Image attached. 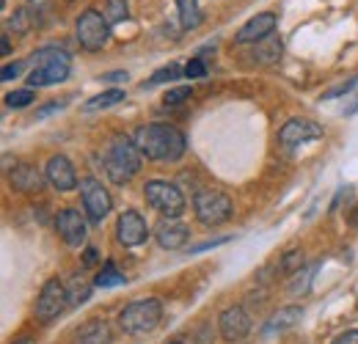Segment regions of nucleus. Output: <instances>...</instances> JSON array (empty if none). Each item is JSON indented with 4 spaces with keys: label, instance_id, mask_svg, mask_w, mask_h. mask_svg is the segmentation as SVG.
<instances>
[{
    "label": "nucleus",
    "instance_id": "20e7f679",
    "mask_svg": "<svg viewBox=\"0 0 358 344\" xmlns=\"http://www.w3.org/2000/svg\"><path fill=\"white\" fill-rule=\"evenodd\" d=\"M160 317H163V303L157 298H143V301H133L130 306L122 308L119 325L130 336H143L160 325Z\"/></svg>",
    "mask_w": 358,
    "mask_h": 344
},
{
    "label": "nucleus",
    "instance_id": "412c9836",
    "mask_svg": "<svg viewBox=\"0 0 358 344\" xmlns=\"http://www.w3.org/2000/svg\"><path fill=\"white\" fill-rule=\"evenodd\" d=\"M177 11H179V22L185 31H196L201 25V6L199 0H177Z\"/></svg>",
    "mask_w": 358,
    "mask_h": 344
},
{
    "label": "nucleus",
    "instance_id": "a19ab883",
    "mask_svg": "<svg viewBox=\"0 0 358 344\" xmlns=\"http://www.w3.org/2000/svg\"><path fill=\"white\" fill-rule=\"evenodd\" d=\"M169 344H182V342H169Z\"/></svg>",
    "mask_w": 358,
    "mask_h": 344
},
{
    "label": "nucleus",
    "instance_id": "f3484780",
    "mask_svg": "<svg viewBox=\"0 0 358 344\" xmlns=\"http://www.w3.org/2000/svg\"><path fill=\"white\" fill-rule=\"evenodd\" d=\"M8 182H11V187L20 190V193H36V190H42L45 176L36 171L34 166L22 163V166H17L14 171L8 173Z\"/></svg>",
    "mask_w": 358,
    "mask_h": 344
},
{
    "label": "nucleus",
    "instance_id": "f704fd0d",
    "mask_svg": "<svg viewBox=\"0 0 358 344\" xmlns=\"http://www.w3.org/2000/svg\"><path fill=\"white\" fill-rule=\"evenodd\" d=\"M334 344H358V331H345L342 336H336Z\"/></svg>",
    "mask_w": 358,
    "mask_h": 344
},
{
    "label": "nucleus",
    "instance_id": "f257e3e1",
    "mask_svg": "<svg viewBox=\"0 0 358 344\" xmlns=\"http://www.w3.org/2000/svg\"><path fill=\"white\" fill-rule=\"evenodd\" d=\"M133 141L138 146V152L146 160H155V163H177L179 157L185 155V149H187L185 135L174 124H166V122L141 124L135 129Z\"/></svg>",
    "mask_w": 358,
    "mask_h": 344
},
{
    "label": "nucleus",
    "instance_id": "a878e982",
    "mask_svg": "<svg viewBox=\"0 0 358 344\" xmlns=\"http://www.w3.org/2000/svg\"><path fill=\"white\" fill-rule=\"evenodd\" d=\"M31 102H36V94H34V88H20V91H11V94H6V105H8V108H14V110H22V108H28Z\"/></svg>",
    "mask_w": 358,
    "mask_h": 344
},
{
    "label": "nucleus",
    "instance_id": "423d86ee",
    "mask_svg": "<svg viewBox=\"0 0 358 344\" xmlns=\"http://www.w3.org/2000/svg\"><path fill=\"white\" fill-rule=\"evenodd\" d=\"M75 39H78V44H80L83 50L96 52V50H102V47L108 44V39H110V22L105 20L102 11L86 8V11L78 17V22H75Z\"/></svg>",
    "mask_w": 358,
    "mask_h": 344
},
{
    "label": "nucleus",
    "instance_id": "473e14b6",
    "mask_svg": "<svg viewBox=\"0 0 358 344\" xmlns=\"http://www.w3.org/2000/svg\"><path fill=\"white\" fill-rule=\"evenodd\" d=\"M22 66H25V61H20V64H6V66H3V80L17 78V75L22 72Z\"/></svg>",
    "mask_w": 358,
    "mask_h": 344
},
{
    "label": "nucleus",
    "instance_id": "cd10ccee",
    "mask_svg": "<svg viewBox=\"0 0 358 344\" xmlns=\"http://www.w3.org/2000/svg\"><path fill=\"white\" fill-rule=\"evenodd\" d=\"M78 278H80V275H75V281H72V292H69V303H75V306L86 303L91 295L89 284H83V281H78Z\"/></svg>",
    "mask_w": 358,
    "mask_h": 344
},
{
    "label": "nucleus",
    "instance_id": "f03ea898",
    "mask_svg": "<svg viewBox=\"0 0 358 344\" xmlns=\"http://www.w3.org/2000/svg\"><path fill=\"white\" fill-rule=\"evenodd\" d=\"M31 61H34V72L28 75V88L52 86V83H61L69 78L72 58L61 47H42L31 55Z\"/></svg>",
    "mask_w": 358,
    "mask_h": 344
},
{
    "label": "nucleus",
    "instance_id": "f8f14e48",
    "mask_svg": "<svg viewBox=\"0 0 358 344\" xmlns=\"http://www.w3.org/2000/svg\"><path fill=\"white\" fill-rule=\"evenodd\" d=\"M55 229L69 248H80L86 243V217L80 210H72V207L61 210L55 217Z\"/></svg>",
    "mask_w": 358,
    "mask_h": 344
},
{
    "label": "nucleus",
    "instance_id": "39448f33",
    "mask_svg": "<svg viewBox=\"0 0 358 344\" xmlns=\"http://www.w3.org/2000/svg\"><path fill=\"white\" fill-rule=\"evenodd\" d=\"M143 199L152 210H157L163 217H179L185 213V196L177 185L166 179H149L143 185Z\"/></svg>",
    "mask_w": 358,
    "mask_h": 344
},
{
    "label": "nucleus",
    "instance_id": "ea45409f",
    "mask_svg": "<svg viewBox=\"0 0 358 344\" xmlns=\"http://www.w3.org/2000/svg\"><path fill=\"white\" fill-rule=\"evenodd\" d=\"M14 344H36L34 339H20V342H14Z\"/></svg>",
    "mask_w": 358,
    "mask_h": 344
},
{
    "label": "nucleus",
    "instance_id": "bb28decb",
    "mask_svg": "<svg viewBox=\"0 0 358 344\" xmlns=\"http://www.w3.org/2000/svg\"><path fill=\"white\" fill-rule=\"evenodd\" d=\"M190 96H193V88L177 86V88H171V91L163 96V105H166V108H179V105L190 102Z\"/></svg>",
    "mask_w": 358,
    "mask_h": 344
},
{
    "label": "nucleus",
    "instance_id": "c9c22d12",
    "mask_svg": "<svg viewBox=\"0 0 358 344\" xmlns=\"http://www.w3.org/2000/svg\"><path fill=\"white\" fill-rule=\"evenodd\" d=\"M226 237H218V240H207V243H201V245H196V248H190L193 254H199V251H207V248H215V245H224Z\"/></svg>",
    "mask_w": 358,
    "mask_h": 344
},
{
    "label": "nucleus",
    "instance_id": "b1692460",
    "mask_svg": "<svg viewBox=\"0 0 358 344\" xmlns=\"http://www.w3.org/2000/svg\"><path fill=\"white\" fill-rule=\"evenodd\" d=\"M127 14H130L127 0H105V20H108L110 25L124 22V20H127Z\"/></svg>",
    "mask_w": 358,
    "mask_h": 344
},
{
    "label": "nucleus",
    "instance_id": "7c9ffc66",
    "mask_svg": "<svg viewBox=\"0 0 358 344\" xmlns=\"http://www.w3.org/2000/svg\"><path fill=\"white\" fill-rule=\"evenodd\" d=\"M185 78H187V80H201V78H207L204 61H201V58H190L187 66H185Z\"/></svg>",
    "mask_w": 358,
    "mask_h": 344
},
{
    "label": "nucleus",
    "instance_id": "9d476101",
    "mask_svg": "<svg viewBox=\"0 0 358 344\" xmlns=\"http://www.w3.org/2000/svg\"><path fill=\"white\" fill-rule=\"evenodd\" d=\"M116 237L124 248H135V245H143L146 237H149V226L141 213L135 210H124L119 220H116Z\"/></svg>",
    "mask_w": 358,
    "mask_h": 344
},
{
    "label": "nucleus",
    "instance_id": "72a5a7b5",
    "mask_svg": "<svg viewBox=\"0 0 358 344\" xmlns=\"http://www.w3.org/2000/svg\"><path fill=\"white\" fill-rule=\"evenodd\" d=\"M64 105H66V102H52V105H47V108H39V110H36V119H45V116L55 113V110H64Z\"/></svg>",
    "mask_w": 358,
    "mask_h": 344
},
{
    "label": "nucleus",
    "instance_id": "1a4fd4ad",
    "mask_svg": "<svg viewBox=\"0 0 358 344\" xmlns=\"http://www.w3.org/2000/svg\"><path fill=\"white\" fill-rule=\"evenodd\" d=\"M66 303H69V289L58 278H50L36 298V320H42V322L55 320L58 314H64Z\"/></svg>",
    "mask_w": 358,
    "mask_h": 344
},
{
    "label": "nucleus",
    "instance_id": "5701e85b",
    "mask_svg": "<svg viewBox=\"0 0 358 344\" xmlns=\"http://www.w3.org/2000/svg\"><path fill=\"white\" fill-rule=\"evenodd\" d=\"M124 281H127V275H124L113 261H105L102 270H99L96 278H94V287H99V289H110V287H122Z\"/></svg>",
    "mask_w": 358,
    "mask_h": 344
},
{
    "label": "nucleus",
    "instance_id": "0eeeda50",
    "mask_svg": "<svg viewBox=\"0 0 358 344\" xmlns=\"http://www.w3.org/2000/svg\"><path fill=\"white\" fill-rule=\"evenodd\" d=\"M193 210H196V217L204 223V226H221L226 223L231 213H234V204L231 199L221 193V190H213V187H204L193 196Z\"/></svg>",
    "mask_w": 358,
    "mask_h": 344
},
{
    "label": "nucleus",
    "instance_id": "393cba45",
    "mask_svg": "<svg viewBox=\"0 0 358 344\" xmlns=\"http://www.w3.org/2000/svg\"><path fill=\"white\" fill-rule=\"evenodd\" d=\"M179 75H182V69H179V64H169V66H163V69H157L146 83L141 88H155L160 86V83H169V80H177Z\"/></svg>",
    "mask_w": 358,
    "mask_h": 344
},
{
    "label": "nucleus",
    "instance_id": "a211bd4d",
    "mask_svg": "<svg viewBox=\"0 0 358 344\" xmlns=\"http://www.w3.org/2000/svg\"><path fill=\"white\" fill-rule=\"evenodd\" d=\"M75 344H110V328L105 320H89L78 334Z\"/></svg>",
    "mask_w": 358,
    "mask_h": 344
},
{
    "label": "nucleus",
    "instance_id": "e433bc0d",
    "mask_svg": "<svg viewBox=\"0 0 358 344\" xmlns=\"http://www.w3.org/2000/svg\"><path fill=\"white\" fill-rule=\"evenodd\" d=\"M102 80L105 83H119V80H127V72H108V75H102Z\"/></svg>",
    "mask_w": 358,
    "mask_h": 344
},
{
    "label": "nucleus",
    "instance_id": "c756f323",
    "mask_svg": "<svg viewBox=\"0 0 358 344\" xmlns=\"http://www.w3.org/2000/svg\"><path fill=\"white\" fill-rule=\"evenodd\" d=\"M31 17H34V14H31L28 8H20V11H14V17L8 20V25H11L17 34H25V31L31 28Z\"/></svg>",
    "mask_w": 358,
    "mask_h": 344
},
{
    "label": "nucleus",
    "instance_id": "aec40b11",
    "mask_svg": "<svg viewBox=\"0 0 358 344\" xmlns=\"http://www.w3.org/2000/svg\"><path fill=\"white\" fill-rule=\"evenodd\" d=\"M281 52H284L281 39H278V36H268V39H262V42L254 44L251 58H254L257 64H275V61L281 58Z\"/></svg>",
    "mask_w": 358,
    "mask_h": 344
},
{
    "label": "nucleus",
    "instance_id": "6ab92c4d",
    "mask_svg": "<svg viewBox=\"0 0 358 344\" xmlns=\"http://www.w3.org/2000/svg\"><path fill=\"white\" fill-rule=\"evenodd\" d=\"M301 317H303V311H301L298 306H284V308H278V311L268 320L265 334H281V331L292 328L295 322H301Z\"/></svg>",
    "mask_w": 358,
    "mask_h": 344
},
{
    "label": "nucleus",
    "instance_id": "4468645a",
    "mask_svg": "<svg viewBox=\"0 0 358 344\" xmlns=\"http://www.w3.org/2000/svg\"><path fill=\"white\" fill-rule=\"evenodd\" d=\"M275 25H278V17H275V14H270V11H262V14L251 17V20H248V22H245V25L237 31L234 42H237V44H257V42H262V39L273 36Z\"/></svg>",
    "mask_w": 358,
    "mask_h": 344
},
{
    "label": "nucleus",
    "instance_id": "c85d7f7f",
    "mask_svg": "<svg viewBox=\"0 0 358 344\" xmlns=\"http://www.w3.org/2000/svg\"><path fill=\"white\" fill-rule=\"evenodd\" d=\"M301 267H303V251H289L287 257L281 259V273H287V275H292Z\"/></svg>",
    "mask_w": 358,
    "mask_h": 344
},
{
    "label": "nucleus",
    "instance_id": "2eb2a0df",
    "mask_svg": "<svg viewBox=\"0 0 358 344\" xmlns=\"http://www.w3.org/2000/svg\"><path fill=\"white\" fill-rule=\"evenodd\" d=\"M317 138H322V127L312 119H289L284 127L278 129V141L284 146H301V143L317 141Z\"/></svg>",
    "mask_w": 358,
    "mask_h": 344
},
{
    "label": "nucleus",
    "instance_id": "4be33fe9",
    "mask_svg": "<svg viewBox=\"0 0 358 344\" xmlns=\"http://www.w3.org/2000/svg\"><path fill=\"white\" fill-rule=\"evenodd\" d=\"M119 102H124V91H122V88H108V91H102V94L91 96L89 102L83 105V110H86V113H94V110L113 108V105H119Z\"/></svg>",
    "mask_w": 358,
    "mask_h": 344
},
{
    "label": "nucleus",
    "instance_id": "dca6fc26",
    "mask_svg": "<svg viewBox=\"0 0 358 344\" xmlns=\"http://www.w3.org/2000/svg\"><path fill=\"white\" fill-rule=\"evenodd\" d=\"M155 237H157L160 248H166V251H179V248H185V243H187V237H190V229H187L179 217H163V220L157 223V229H155Z\"/></svg>",
    "mask_w": 358,
    "mask_h": 344
},
{
    "label": "nucleus",
    "instance_id": "4c0bfd02",
    "mask_svg": "<svg viewBox=\"0 0 358 344\" xmlns=\"http://www.w3.org/2000/svg\"><path fill=\"white\" fill-rule=\"evenodd\" d=\"M83 261H86V264H96V251H94V248H86V257H83Z\"/></svg>",
    "mask_w": 358,
    "mask_h": 344
},
{
    "label": "nucleus",
    "instance_id": "7ed1b4c3",
    "mask_svg": "<svg viewBox=\"0 0 358 344\" xmlns=\"http://www.w3.org/2000/svg\"><path fill=\"white\" fill-rule=\"evenodd\" d=\"M141 152L127 135H119L105 149V171L113 185H127L135 173L141 171Z\"/></svg>",
    "mask_w": 358,
    "mask_h": 344
},
{
    "label": "nucleus",
    "instance_id": "79ce46f5",
    "mask_svg": "<svg viewBox=\"0 0 358 344\" xmlns=\"http://www.w3.org/2000/svg\"><path fill=\"white\" fill-rule=\"evenodd\" d=\"M3 3H6V0H3Z\"/></svg>",
    "mask_w": 358,
    "mask_h": 344
},
{
    "label": "nucleus",
    "instance_id": "2f4dec72",
    "mask_svg": "<svg viewBox=\"0 0 358 344\" xmlns=\"http://www.w3.org/2000/svg\"><path fill=\"white\" fill-rule=\"evenodd\" d=\"M356 83H358V78H353V80H348V83H342V86H336V88H331V91H325L322 96H325V99H334V96H339V94H348V91L356 86Z\"/></svg>",
    "mask_w": 358,
    "mask_h": 344
},
{
    "label": "nucleus",
    "instance_id": "6e6552de",
    "mask_svg": "<svg viewBox=\"0 0 358 344\" xmlns=\"http://www.w3.org/2000/svg\"><path fill=\"white\" fill-rule=\"evenodd\" d=\"M78 187H80V199H83L86 217H89L91 223H102L105 217L110 215V210H113V199L105 190V185L99 179H94V176H86V179H80Z\"/></svg>",
    "mask_w": 358,
    "mask_h": 344
},
{
    "label": "nucleus",
    "instance_id": "9b49d317",
    "mask_svg": "<svg viewBox=\"0 0 358 344\" xmlns=\"http://www.w3.org/2000/svg\"><path fill=\"white\" fill-rule=\"evenodd\" d=\"M45 179L50 182V187H55L58 193H69V190H75V187L80 185L75 166H72L69 157H64V155H52V157L47 160Z\"/></svg>",
    "mask_w": 358,
    "mask_h": 344
},
{
    "label": "nucleus",
    "instance_id": "ddd939ff",
    "mask_svg": "<svg viewBox=\"0 0 358 344\" xmlns=\"http://www.w3.org/2000/svg\"><path fill=\"white\" fill-rule=\"evenodd\" d=\"M218 328L226 342H243L251 334V317L243 306H229L218 317Z\"/></svg>",
    "mask_w": 358,
    "mask_h": 344
},
{
    "label": "nucleus",
    "instance_id": "58836bf2",
    "mask_svg": "<svg viewBox=\"0 0 358 344\" xmlns=\"http://www.w3.org/2000/svg\"><path fill=\"white\" fill-rule=\"evenodd\" d=\"M0 50H3V55H8V52H11V42H8V36H0Z\"/></svg>",
    "mask_w": 358,
    "mask_h": 344
}]
</instances>
